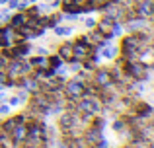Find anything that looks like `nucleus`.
<instances>
[{"instance_id":"nucleus-1","label":"nucleus","mask_w":154,"mask_h":148,"mask_svg":"<svg viewBox=\"0 0 154 148\" xmlns=\"http://www.w3.org/2000/svg\"><path fill=\"white\" fill-rule=\"evenodd\" d=\"M66 92L70 95H74V98H80V95L86 94V86H84L82 82H78V80H72V82H68Z\"/></svg>"},{"instance_id":"nucleus-2","label":"nucleus","mask_w":154,"mask_h":148,"mask_svg":"<svg viewBox=\"0 0 154 148\" xmlns=\"http://www.w3.org/2000/svg\"><path fill=\"white\" fill-rule=\"evenodd\" d=\"M14 41V29L12 27H0V47H10Z\"/></svg>"},{"instance_id":"nucleus-3","label":"nucleus","mask_w":154,"mask_h":148,"mask_svg":"<svg viewBox=\"0 0 154 148\" xmlns=\"http://www.w3.org/2000/svg\"><path fill=\"white\" fill-rule=\"evenodd\" d=\"M10 22H12V29L22 27L23 23H26V16H23V14H16V16H12V18H10Z\"/></svg>"},{"instance_id":"nucleus-4","label":"nucleus","mask_w":154,"mask_h":148,"mask_svg":"<svg viewBox=\"0 0 154 148\" xmlns=\"http://www.w3.org/2000/svg\"><path fill=\"white\" fill-rule=\"evenodd\" d=\"M115 55H117V47H105L103 45V51H102V57L103 59H115Z\"/></svg>"},{"instance_id":"nucleus-5","label":"nucleus","mask_w":154,"mask_h":148,"mask_svg":"<svg viewBox=\"0 0 154 148\" xmlns=\"http://www.w3.org/2000/svg\"><path fill=\"white\" fill-rule=\"evenodd\" d=\"M60 55H63L64 59H70L72 57V43H64V45H60Z\"/></svg>"},{"instance_id":"nucleus-6","label":"nucleus","mask_w":154,"mask_h":148,"mask_svg":"<svg viewBox=\"0 0 154 148\" xmlns=\"http://www.w3.org/2000/svg\"><path fill=\"white\" fill-rule=\"evenodd\" d=\"M55 35H70L72 33V27H59V26H55Z\"/></svg>"},{"instance_id":"nucleus-7","label":"nucleus","mask_w":154,"mask_h":148,"mask_svg":"<svg viewBox=\"0 0 154 148\" xmlns=\"http://www.w3.org/2000/svg\"><path fill=\"white\" fill-rule=\"evenodd\" d=\"M113 26V20L111 18H103L102 22H100V29L102 31H105V29H109V27Z\"/></svg>"},{"instance_id":"nucleus-8","label":"nucleus","mask_w":154,"mask_h":148,"mask_svg":"<svg viewBox=\"0 0 154 148\" xmlns=\"http://www.w3.org/2000/svg\"><path fill=\"white\" fill-rule=\"evenodd\" d=\"M98 82L100 84H107L109 82V74L105 72V70H100V72H98Z\"/></svg>"},{"instance_id":"nucleus-9","label":"nucleus","mask_w":154,"mask_h":148,"mask_svg":"<svg viewBox=\"0 0 154 148\" xmlns=\"http://www.w3.org/2000/svg\"><path fill=\"white\" fill-rule=\"evenodd\" d=\"M84 27H88V29H94V27H96V20L88 16V18L84 20Z\"/></svg>"},{"instance_id":"nucleus-10","label":"nucleus","mask_w":154,"mask_h":148,"mask_svg":"<svg viewBox=\"0 0 154 148\" xmlns=\"http://www.w3.org/2000/svg\"><path fill=\"white\" fill-rule=\"evenodd\" d=\"M20 103H22V101H20L18 95H12V98H8V105H10V107H18Z\"/></svg>"},{"instance_id":"nucleus-11","label":"nucleus","mask_w":154,"mask_h":148,"mask_svg":"<svg viewBox=\"0 0 154 148\" xmlns=\"http://www.w3.org/2000/svg\"><path fill=\"white\" fill-rule=\"evenodd\" d=\"M10 8H8V10H2L0 12V22H8V20H10Z\"/></svg>"},{"instance_id":"nucleus-12","label":"nucleus","mask_w":154,"mask_h":148,"mask_svg":"<svg viewBox=\"0 0 154 148\" xmlns=\"http://www.w3.org/2000/svg\"><path fill=\"white\" fill-rule=\"evenodd\" d=\"M35 53H39L41 57H45V55H49V51H47L45 47H37V49H35Z\"/></svg>"},{"instance_id":"nucleus-13","label":"nucleus","mask_w":154,"mask_h":148,"mask_svg":"<svg viewBox=\"0 0 154 148\" xmlns=\"http://www.w3.org/2000/svg\"><path fill=\"white\" fill-rule=\"evenodd\" d=\"M64 18H66V20H70V22H76V20H78V14H76V12H74V14H66Z\"/></svg>"},{"instance_id":"nucleus-14","label":"nucleus","mask_w":154,"mask_h":148,"mask_svg":"<svg viewBox=\"0 0 154 148\" xmlns=\"http://www.w3.org/2000/svg\"><path fill=\"white\" fill-rule=\"evenodd\" d=\"M6 99H8L6 92H2V90H0V103H4V101H6Z\"/></svg>"},{"instance_id":"nucleus-15","label":"nucleus","mask_w":154,"mask_h":148,"mask_svg":"<svg viewBox=\"0 0 154 148\" xmlns=\"http://www.w3.org/2000/svg\"><path fill=\"white\" fill-rule=\"evenodd\" d=\"M4 66H6V59L0 55V68H4Z\"/></svg>"},{"instance_id":"nucleus-16","label":"nucleus","mask_w":154,"mask_h":148,"mask_svg":"<svg viewBox=\"0 0 154 148\" xmlns=\"http://www.w3.org/2000/svg\"><path fill=\"white\" fill-rule=\"evenodd\" d=\"M8 2V0H0V4H6Z\"/></svg>"}]
</instances>
